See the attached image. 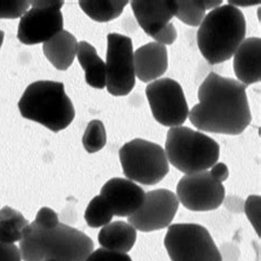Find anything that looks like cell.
I'll use <instances>...</instances> for the list:
<instances>
[{
	"label": "cell",
	"mask_w": 261,
	"mask_h": 261,
	"mask_svg": "<svg viewBox=\"0 0 261 261\" xmlns=\"http://www.w3.org/2000/svg\"><path fill=\"white\" fill-rule=\"evenodd\" d=\"M244 85L233 79L210 73L197 92L198 104L191 109L189 119L201 132L236 136L251 122V113Z\"/></svg>",
	"instance_id": "1"
},
{
	"label": "cell",
	"mask_w": 261,
	"mask_h": 261,
	"mask_svg": "<svg viewBox=\"0 0 261 261\" xmlns=\"http://www.w3.org/2000/svg\"><path fill=\"white\" fill-rule=\"evenodd\" d=\"M22 261H85L94 251L86 233L60 223L50 229L29 224L19 245Z\"/></svg>",
	"instance_id": "2"
},
{
	"label": "cell",
	"mask_w": 261,
	"mask_h": 261,
	"mask_svg": "<svg viewBox=\"0 0 261 261\" xmlns=\"http://www.w3.org/2000/svg\"><path fill=\"white\" fill-rule=\"evenodd\" d=\"M246 37L244 13L230 5L221 6L205 16L197 31V45L210 64L233 57Z\"/></svg>",
	"instance_id": "3"
},
{
	"label": "cell",
	"mask_w": 261,
	"mask_h": 261,
	"mask_svg": "<svg viewBox=\"0 0 261 261\" xmlns=\"http://www.w3.org/2000/svg\"><path fill=\"white\" fill-rule=\"evenodd\" d=\"M18 107L23 118L39 122L53 133L67 128L75 117L73 102L60 82H34L27 87Z\"/></svg>",
	"instance_id": "4"
},
{
	"label": "cell",
	"mask_w": 261,
	"mask_h": 261,
	"mask_svg": "<svg viewBox=\"0 0 261 261\" xmlns=\"http://www.w3.org/2000/svg\"><path fill=\"white\" fill-rule=\"evenodd\" d=\"M164 151L169 164L185 174L207 171L219 159V145L214 139L183 126L169 130Z\"/></svg>",
	"instance_id": "5"
},
{
	"label": "cell",
	"mask_w": 261,
	"mask_h": 261,
	"mask_svg": "<svg viewBox=\"0 0 261 261\" xmlns=\"http://www.w3.org/2000/svg\"><path fill=\"white\" fill-rule=\"evenodd\" d=\"M119 159L128 180L143 185L159 183L170 171L164 149L158 143L139 138L119 149Z\"/></svg>",
	"instance_id": "6"
},
{
	"label": "cell",
	"mask_w": 261,
	"mask_h": 261,
	"mask_svg": "<svg viewBox=\"0 0 261 261\" xmlns=\"http://www.w3.org/2000/svg\"><path fill=\"white\" fill-rule=\"evenodd\" d=\"M164 246L171 261H223L210 231L198 224L170 225Z\"/></svg>",
	"instance_id": "7"
},
{
	"label": "cell",
	"mask_w": 261,
	"mask_h": 261,
	"mask_svg": "<svg viewBox=\"0 0 261 261\" xmlns=\"http://www.w3.org/2000/svg\"><path fill=\"white\" fill-rule=\"evenodd\" d=\"M20 19L17 37L25 45L45 43L63 30V15L61 0H36Z\"/></svg>",
	"instance_id": "8"
},
{
	"label": "cell",
	"mask_w": 261,
	"mask_h": 261,
	"mask_svg": "<svg viewBox=\"0 0 261 261\" xmlns=\"http://www.w3.org/2000/svg\"><path fill=\"white\" fill-rule=\"evenodd\" d=\"M154 119L162 126L180 127L189 118V105L183 88L172 79H159L146 87Z\"/></svg>",
	"instance_id": "9"
},
{
	"label": "cell",
	"mask_w": 261,
	"mask_h": 261,
	"mask_svg": "<svg viewBox=\"0 0 261 261\" xmlns=\"http://www.w3.org/2000/svg\"><path fill=\"white\" fill-rule=\"evenodd\" d=\"M106 87L114 96H126L136 85L134 45L130 38L118 33L107 37Z\"/></svg>",
	"instance_id": "10"
},
{
	"label": "cell",
	"mask_w": 261,
	"mask_h": 261,
	"mask_svg": "<svg viewBox=\"0 0 261 261\" xmlns=\"http://www.w3.org/2000/svg\"><path fill=\"white\" fill-rule=\"evenodd\" d=\"M176 196L178 203L190 211H214L225 200V188L210 171H202L182 176L176 187Z\"/></svg>",
	"instance_id": "11"
},
{
	"label": "cell",
	"mask_w": 261,
	"mask_h": 261,
	"mask_svg": "<svg viewBox=\"0 0 261 261\" xmlns=\"http://www.w3.org/2000/svg\"><path fill=\"white\" fill-rule=\"evenodd\" d=\"M178 200L172 191L159 189L145 195L140 208L128 217V223L136 230L154 231L168 227L178 210Z\"/></svg>",
	"instance_id": "12"
},
{
	"label": "cell",
	"mask_w": 261,
	"mask_h": 261,
	"mask_svg": "<svg viewBox=\"0 0 261 261\" xmlns=\"http://www.w3.org/2000/svg\"><path fill=\"white\" fill-rule=\"evenodd\" d=\"M99 195L107 202L115 216L129 217L140 208L146 193L128 178L114 177L102 185Z\"/></svg>",
	"instance_id": "13"
},
{
	"label": "cell",
	"mask_w": 261,
	"mask_h": 261,
	"mask_svg": "<svg viewBox=\"0 0 261 261\" xmlns=\"http://www.w3.org/2000/svg\"><path fill=\"white\" fill-rule=\"evenodd\" d=\"M132 9L143 31L153 38L175 17L177 6L173 0H135Z\"/></svg>",
	"instance_id": "14"
},
{
	"label": "cell",
	"mask_w": 261,
	"mask_h": 261,
	"mask_svg": "<svg viewBox=\"0 0 261 261\" xmlns=\"http://www.w3.org/2000/svg\"><path fill=\"white\" fill-rule=\"evenodd\" d=\"M135 74L143 83L159 80L167 72L169 66L166 45L150 42L138 47L134 52Z\"/></svg>",
	"instance_id": "15"
},
{
	"label": "cell",
	"mask_w": 261,
	"mask_h": 261,
	"mask_svg": "<svg viewBox=\"0 0 261 261\" xmlns=\"http://www.w3.org/2000/svg\"><path fill=\"white\" fill-rule=\"evenodd\" d=\"M233 72L237 81L244 85H250L261 80V40L248 38L243 41L233 54Z\"/></svg>",
	"instance_id": "16"
},
{
	"label": "cell",
	"mask_w": 261,
	"mask_h": 261,
	"mask_svg": "<svg viewBox=\"0 0 261 261\" xmlns=\"http://www.w3.org/2000/svg\"><path fill=\"white\" fill-rule=\"evenodd\" d=\"M79 42L72 33L62 30L43 43V53L50 63L60 71L70 67L77 53Z\"/></svg>",
	"instance_id": "17"
},
{
	"label": "cell",
	"mask_w": 261,
	"mask_h": 261,
	"mask_svg": "<svg viewBox=\"0 0 261 261\" xmlns=\"http://www.w3.org/2000/svg\"><path fill=\"white\" fill-rule=\"evenodd\" d=\"M137 240V230L126 222L117 221L104 226L98 233V242L104 249L127 253Z\"/></svg>",
	"instance_id": "18"
},
{
	"label": "cell",
	"mask_w": 261,
	"mask_h": 261,
	"mask_svg": "<svg viewBox=\"0 0 261 261\" xmlns=\"http://www.w3.org/2000/svg\"><path fill=\"white\" fill-rule=\"evenodd\" d=\"M76 57L85 72L86 83L94 88H104L106 86V64L99 58L95 47L82 41L77 46Z\"/></svg>",
	"instance_id": "19"
},
{
	"label": "cell",
	"mask_w": 261,
	"mask_h": 261,
	"mask_svg": "<svg viewBox=\"0 0 261 261\" xmlns=\"http://www.w3.org/2000/svg\"><path fill=\"white\" fill-rule=\"evenodd\" d=\"M29 225L21 213L5 206L0 210V243L15 244L22 239V230Z\"/></svg>",
	"instance_id": "20"
},
{
	"label": "cell",
	"mask_w": 261,
	"mask_h": 261,
	"mask_svg": "<svg viewBox=\"0 0 261 261\" xmlns=\"http://www.w3.org/2000/svg\"><path fill=\"white\" fill-rule=\"evenodd\" d=\"M81 9L86 15L97 22H107L118 18L125 7L128 5L127 0H97V2H91V0H82L79 3Z\"/></svg>",
	"instance_id": "21"
},
{
	"label": "cell",
	"mask_w": 261,
	"mask_h": 261,
	"mask_svg": "<svg viewBox=\"0 0 261 261\" xmlns=\"http://www.w3.org/2000/svg\"><path fill=\"white\" fill-rule=\"evenodd\" d=\"M84 217L89 227L98 228L112 222L114 213L104 198L97 195L89 202Z\"/></svg>",
	"instance_id": "22"
},
{
	"label": "cell",
	"mask_w": 261,
	"mask_h": 261,
	"mask_svg": "<svg viewBox=\"0 0 261 261\" xmlns=\"http://www.w3.org/2000/svg\"><path fill=\"white\" fill-rule=\"evenodd\" d=\"M177 10L175 17L180 19L185 24L191 27H200L206 16V10L203 0H194V2H176Z\"/></svg>",
	"instance_id": "23"
},
{
	"label": "cell",
	"mask_w": 261,
	"mask_h": 261,
	"mask_svg": "<svg viewBox=\"0 0 261 261\" xmlns=\"http://www.w3.org/2000/svg\"><path fill=\"white\" fill-rule=\"evenodd\" d=\"M107 135L104 123L100 120H92L88 123L83 136V146L88 153L98 152L106 146Z\"/></svg>",
	"instance_id": "24"
},
{
	"label": "cell",
	"mask_w": 261,
	"mask_h": 261,
	"mask_svg": "<svg viewBox=\"0 0 261 261\" xmlns=\"http://www.w3.org/2000/svg\"><path fill=\"white\" fill-rule=\"evenodd\" d=\"M29 7L30 2L24 0H0V19L21 18Z\"/></svg>",
	"instance_id": "25"
},
{
	"label": "cell",
	"mask_w": 261,
	"mask_h": 261,
	"mask_svg": "<svg viewBox=\"0 0 261 261\" xmlns=\"http://www.w3.org/2000/svg\"><path fill=\"white\" fill-rule=\"evenodd\" d=\"M260 196L250 195L245 203V213L248 217L249 222L255 228L257 235L260 237Z\"/></svg>",
	"instance_id": "26"
},
{
	"label": "cell",
	"mask_w": 261,
	"mask_h": 261,
	"mask_svg": "<svg viewBox=\"0 0 261 261\" xmlns=\"http://www.w3.org/2000/svg\"><path fill=\"white\" fill-rule=\"evenodd\" d=\"M32 224L40 228L50 229L58 226L60 221L58 214L53 210L49 207H42L38 212L36 219L32 222Z\"/></svg>",
	"instance_id": "27"
},
{
	"label": "cell",
	"mask_w": 261,
	"mask_h": 261,
	"mask_svg": "<svg viewBox=\"0 0 261 261\" xmlns=\"http://www.w3.org/2000/svg\"><path fill=\"white\" fill-rule=\"evenodd\" d=\"M85 261H133L127 253L109 251L104 248H99L93 251Z\"/></svg>",
	"instance_id": "28"
},
{
	"label": "cell",
	"mask_w": 261,
	"mask_h": 261,
	"mask_svg": "<svg viewBox=\"0 0 261 261\" xmlns=\"http://www.w3.org/2000/svg\"><path fill=\"white\" fill-rule=\"evenodd\" d=\"M177 38V31L175 29V27L173 23H168L164 28L158 32L153 39L155 40V42L163 44V45H170L173 44L174 41Z\"/></svg>",
	"instance_id": "29"
},
{
	"label": "cell",
	"mask_w": 261,
	"mask_h": 261,
	"mask_svg": "<svg viewBox=\"0 0 261 261\" xmlns=\"http://www.w3.org/2000/svg\"><path fill=\"white\" fill-rule=\"evenodd\" d=\"M0 261H22L20 249L15 244L0 243Z\"/></svg>",
	"instance_id": "30"
},
{
	"label": "cell",
	"mask_w": 261,
	"mask_h": 261,
	"mask_svg": "<svg viewBox=\"0 0 261 261\" xmlns=\"http://www.w3.org/2000/svg\"><path fill=\"white\" fill-rule=\"evenodd\" d=\"M210 173H211V175L213 177L215 178L216 181L223 183V182H225L228 178V176H229V170H228L227 166H226L225 163L221 162V163H215L214 166L211 168Z\"/></svg>",
	"instance_id": "31"
},
{
	"label": "cell",
	"mask_w": 261,
	"mask_h": 261,
	"mask_svg": "<svg viewBox=\"0 0 261 261\" xmlns=\"http://www.w3.org/2000/svg\"><path fill=\"white\" fill-rule=\"evenodd\" d=\"M260 2L259 0H252V2H249V0H229L228 5L232 7H250V6H256L259 5Z\"/></svg>",
	"instance_id": "32"
},
{
	"label": "cell",
	"mask_w": 261,
	"mask_h": 261,
	"mask_svg": "<svg viewBox=\"0 0 261 261\" xmlns=\"http://www.w3.org/2000/svg\"><path fill=\"white\" fill-rule=\"evenodd\" d=\"M203 4L205 7V10H214L218 7H221L223 5V0H217V2H210V0H203Z\"/></svg>",
	"instance_id": "33"
},
{
	"label": "cell",
	"mask_w": 261,
	"mask_h": 261,
	"mask_svg": "<svg viewBox=\"0 0 261 261\" xmlns=\"http://www.w3.org/2000/svg\"><path fill=\"white\" fill-rule=\"evenodd\" d=\"M4 39H5V32L0 30V49H2V46H3Z\"/></svg>",
	"instance_id": "34"
},
{
	"label": "cell",
	"mask_w": 261,
	"mask_h": 261,
	"mask_svg": "<svg viewBox=\"0 0 261 261\" xmlns=\"http://www.w3.org/2000/svg\"><path fill=\"white\" fill-rule=\"evenodd\" d=\"M46 261H57V260H46Z\"/></svg>",
	"instance_id": "35"
}]
</instances>
